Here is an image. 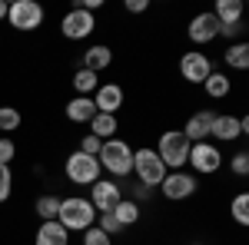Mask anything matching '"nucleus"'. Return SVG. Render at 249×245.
I'll use <instances>...</instances> for the list:
<instances>
[{
	"label": "nucleus",
	"instance_id": "6e6552de",
	"mask_svg": "<svg viewBox=\"0 0 249 245\" xmlns=\"http://www.w3.org/2000/svg\"><path fill=\"white\" fill-rule=\"evenodd\" d=\"M156 189L163 192V199H170V202H183V199L196 196V189H199V179H196L193 172H186V169L166 172V176H163V182H160Z\"/></svg>",
	"mask_w": 249,
	"mask_h": 245
},
{
	"label": "nucleus",
	"instance_id": "dca6fc26",
	"mask_svg": "<svg viewBox=\"0 0 249 245\" xmlns=\"http://www.w3.org/2000/svg\"><path fill=\"white\" fill-rule=\"evenodd\" d=\"M110 63H113V50H110L107 43H90V47L83 50V63H80V66L100 76L107 66H110Z\"/></svg>",
	"mask_w": 249,
	"mask_h": 245
},
{
	"label": "nucleus",
	"instance_id": "f257e3e1",
	"mask_svg": "<svg viewBox=\"0 0 249 245\" xmlns=\"http://www.w3.org/2000/svg\"><path fill=\"white\" fill-rule=\"evenodd\" d=\"M96 163H100V169L107 172L110 179H116V182H126V179L133 176V146H130L126 139L113 136V139H107V143L100 146V152H96Z\"/></svg>",
	"mask_w": 249,
	"mask_h": 245
},
{
	"label": "nucleus",
	"instance_id": "1a4fd4ad",
	"mask_svg": "<svg viewBox=\"0 0 249 245\" xmlns=\"http://www.w3.org/2000/svg\"><path fill=\"white\" fill-rule=\"evenodd\" d=\"M249 132V119L246 116H232V113H216L213 116V132H210V143H236Z\"/></svg>",
	"mask_w": 249,
	"mask_h": 245
},
{
	"label": "nucleus",
	"instance_id": "cd10ccee",
	"mask_svg": "<svg viewBox=\"0 0 249 245\" xmlns=\"http://www.w3.org/2000/svg\"><path fill=\"white\" fill-rule=\"evenodd\" d=\"M230 172L236 179H246L249 176V152L246 149H239L236 156H230Z\"/></svg>",
	"mask_w": 249,
	"mask_h": 245
},
{
	"label": "nucleus",
	"instance_id": "e433bc0d",
	"mask_svg": "<svg viewBox=\"0 0 249 245\" xmlns=\"http://www.w3.org/2000/svg\"><path fill=\"white\" fill-rule=\"evenodd\" d=\"M7 7H10V3H7V0H0V23H7Z\"/></svg>",
	"mask_w": 249,
	"mask_h": 245
},
{
	"label": "nucleus",
	"instance_id": "473e14b6",
	"mask_svg": "<svg viewBox=\"0 0 249 245\" xmlns=\"http://www.w3.org/2000/svg\"><path fill=\"white\" fill-rule=\"evenodd\" d=\"M100 146H103V143L96 139L93 132H83V136H80V146H77V149H80V152H87V156H96V152H100Z\"/></svg>",
	"mask_w": 249,
	"mask_h": 245
},
{
	"label": "nucleus",
	"instance_id": "bb28decb",
	"mask_svg": "<svg viewBox=\"0 0 249 245\" xmlns=\"http://www.w3.org/2000/svg\"><path fill=\"white\" fill-rule=\"evenodd\" d=\"M230 212H232V219H236L239 226H249V196L246 192H236V196H232Z\"/></svg>",
	"mask_w": 249,
	"mask_h": 245
},
{
	"label": "nucleus",
	"instance_id": "4468645a",
	"mask_svg": "<svg viewBox=\"0 0 249 245\" xmlns=\"http://www.w3.org/2000/svg\"><path fill=\"white\" fill-rule=\"evenodd\" d=\"M123 99H126L123 86H120V83H113V80H107V83H100V86H96L93 106H96V113H110V116H116L120 110H123Z\"/></svg>",
	"mask_w": 249,
	"mask_h": 245
},
{
	"label": "nucleus",
	"instance_id": "c85d7f7f",
	"mask_svg": "<svg viewBox=\"0 0 249 245\" xmlns=\"http://www.w3.org/2000/svg\"><path fill=\"white\" fill-rule=\"evenodd\" d=\"M96 229H100V232H107L110 239H116V235L123 232V226L113 219V212H100V215H96Z\"/></svg>",
	"mask_w": 249,
	"mask_h": 245
},
{
	"label": "nucleus",
	"instance_id": "72a5a7b5",
	"mask_svg": "<svg viewBox=\"0 0 249 245\" xmlns=\"http://www.w3.org/2000/svg\"><path fill=\"white\" fill-rule=\"evenodd\" d=\"M243 30H246L243 23H230V27H219V37H223V40H232V43H236V40L243 37Z\"/></svg>",
	"mask_w": 249,
	"mask_h": 245
},
{
	"label": "nucleus",
	"instance_id": "4c0bfd02",
	"mask_svg": "<svg viewBox=\"0 0 249 245\" xmlns=\"http://www.w3.org/2000/svg\"><path fill=\"white\" fill-rule=\"evenodd\" d=\"M190 245H206V242H190Z\"/></svg>",
	"mask_w": 249,
	"mask_h": 245
},
{
	"label": "nucleus",
	"instance_id": "2f4dec72",
	"mask_svg": "<svg viewBox=\"0 0 249 245\" xmlns=\"http://www.w3.org/2000/svg\"><path fill=\"white\" fill-rule=\"evenodd\" d=\"M17 159V143L10 136H0V166H10Z\"/></svg>",
	"mask_w": 249,
	"mask_h": 245
},
{
	"label": "nucleus",
	"instance_id": "7ed1b4c3",
	"mask_svg": "<svg viewBox=\"0 0 249 245\" xmlns=\"http://www.w3.org/2000/svg\"><path fill=\"white\" fill-rule=\"evenodd\" d=\"M190 139L183 136V130H166V132H160V139H156V156L163 159V166L170 172H179V169H186V159H190Z\"/></svg>",
	"mask_w": 249,
	"mask_h": 245
},
{
	"label": "nucleus",
	"instance_id": "20e7f679",
	"mask_svg": "<svg viewBox=\"0 0 249 245\" xmlns=\"http://www.w3.org/2000/svg\"><path fill=\"white\" fill-rule=\"evenodd\" d=\"M166 166H163V159L156 156L153 146H140V149H133V176L140 186L146 189H156L160 182H163V176H166Z\"/></svg>",
	"mask_w": 249,
	"mask_h": 245
},
{
	"label": "nucleus",
	"instance_id": "f03ea898",
	"mask_svg": "<svg viewBox=\"0 0 249 245\" xmlns=\"http://www.w3.org/2000/svg\"><path fill=\"white\" fill-rule=\"evenodd\" d=\"M57 222L70 235H80V232H87L90 226H96V209L87 196H67V199H60Z\"/></svg>",
	"mask_w": 249,
	"mask_h": 245
},
{
	"label": "nucleus",
	"instance_id": "c9c22d12",
	"mask_svg": "<svg viewBox=\"0 0 249 245\" xmlns=\"http://www.w3.org/2000/svg\"><path fill=\"white\" fill-rule=\"evenodd\" d=\"M150 192H153V189H146V186H140V182H136V186H133V196H126V199H133V202H143V199H150Z\"/></svg>",
	"mask_w": 249,
	"mask_h": 245
},
{
	"label": "nucleus",
	"instance_id": "9b49d317",
	"mask_svg": "<svg viewBox=\"0 0 249 245\" xmlns=\"http://www.w3.org/2000/svg\"><path fill=\"white\" fill-rule=\"evenodd\" d=\"M96 30V14H87V10H67L63 17H60V33L67 40H90Z\"/></svg>",
	"mask_w": 249,
	"mask_h": 245
},
{
	"label": "nucleus",
	"instance_id": "423d86ee",
	"mask_svg": "<svg viewBox=\"0 0 249 245\" xmlns=\"http://www.w3.org/2000/svg\"><path fill=\"white\" fill-rule=\"evenodd\" d=\"M223 163H226V156L223 149L216 146V143H193L190 146V159H186V166L193 169V176L199 179V176H216V172L223 169Z\"/></svg>",
	"mask_w": 249,
	"mask_h": 245
},
{
	"label": "nucleus",
	"instance_id": "412c9836",
	"mask_svg": "<svg viewBox=\"0 0 249 245\" xmlns=\"http://www.w3.org/2000/svg\"><path fill=\"white\" fill-rule=\"evenodd\" d=\"M113 219H116V222H120L123 229H130V226H136V222L143 219V206L123 196V199L116 202V209H113Z\"/></svg>",
	"mask_w": 249,
	"mask_h": 245
},
{
	"label": "nucleus",
	"instance_id": "f8f14e48",
	"mask_svg": "<svg viewBox=\"0 0 249 245\" xmlns=\"http://www.w3.org/2000/svg\"><path fill=\"white\" fill-rule=\"evenodd\" d=\"M186 37H190L193 50H203V47H210L213 40H219V20L213 17L210 10L196 14V17L190 20V27H186Z\"/></svg>",
	"mask_w": 249,
	"mask_h": 245
},
{
	"label": "nucleus",
	"instance_id": "aec40b11",
	"mask_svg": "<svg viewBox=\"0 0 249 245\" xmlns=\"http://www.w3.org/2000/svg\"><path fill=\"white\" fill-rule=\"evenodd\" d=\"M87 126H90V132H93L100 143H107V139H113L116 132H120V119H116V116H110V113H96Z\"/></svg>",
	"mask_w": 249,
	"mask_h": 245
},
{
	"label": "nucleus",
	"instance_id": "a211bd4d",
	"mask_svg": "<svg viewBox=\"0 0 249 245\" xmlns=\"http://www.w3.org/2000/svg\"><path fill=\"white\" fill-rule=\"evenodd\" d=\"M34 245H70V232L60 222H40L34 232Z\"/></svg>",
	"mask_w": 249,
	"mask_h": 245
},
{
	"label": "nucleus",
	"instance_id": "393cba45",
	"mask_svg": "<svg viewBox=\"0 0 249 245\" xmlns=\"http://www.w3.org/2000/svg\"><path fill=\"white\" fill-rule=\"evenodd\" d=\"M34 212H37V219H40V222H57L60 196H50V192H43L37 202H34Z\"/></svg>",
	"mask_w": 249,
	"mask_h": 245
},
{
	"label": "nucleus",
	"instance_id": "f3484780",
	"mask_svg": "<svg viewBox=\"0 0 249 245\" xmlns=\"http://www.w3.org/2000/svg\"><path fill=\"white\" fill-rule=\"evenodd\" d=\"M67 119L70 123H77V126H87L90 119L96 116V106H93V96H70V103H67Z\"/></svg>",
	"mask_w": 249,
	"mask_h": 245
},
{
	"label": "nucleus",
	"instance_id": "9d476101",
	"mask_svg": "<svg viewBox=\"0 0 249 245\" xmlns=\"http://www.w3.org/2000/svg\"><path fill=\"white\" fill-rule=\"evenodd\" d=\"M213 70H216V66H213L210 53H203V50H186V53L179 57V76H183L186 83H193V86H203Z\"/></svg>",
	"mask_w": 249,
	"mask_h": 245
},
{
	"label": "nucleus",
	"instance_id": "6ab92c4d",
	"mask_svg": "<svg viewBox=\"0 0 249 245\" xmlns=\"http://www.w3.org/2000/svg\"><path fill=\"white\" fill-rule=\"evenodd\" d=\"M210 14L219 20V27L243 23V0H216V7H213Z\"/></svg>",
	"mask_w": 249,
	"mask_h": 245
},
{
	"label": "nucleus",
	"instance_id": "a878e982",
	"mask_svg": "<svg viewBox=\"0 0 249 245\" xmlns=\"http://www.w3.org/2000/svg\"><path fill=\"white\" fill-rule=\"evenodd\" d=\"M20 123H23V113H20L17 106H0V136L17 132Z\"/></svg>",
	"mask_w": 249,
	"mask_h": 245
},
{
	"label": "nucleus",
	"instance_id": "4be33fe9",
	"mask_svg": "<svg viewBox=\"0 0 249 245\" xmlns=\"http://www.w3.org/2000/svg\"><path fill=\"white\" fill-rule=\"evenodd\" d=\"M223 63L230 66V70H249V43L246 40H236V43H230L226 47V53H223Z\"/></svg>",
	"mask_w": 249,
	"mask_h": 245
},
{
	"label": "nucleus",
	"instance_id": "f704fd0d",
	"mask_svg": "<svg viewBox=\"0 0 249 245\" xmlns=\"http://www.w3.org/2000/svg\"><path fill=\"white\" fill-rule=\"evenodd\" d=\"M123 7H126V14H143V10H150V0H126Z\"/></svg>",
	"mask_w": 249,
	"mask_h": 245
},
{
	"label": "nucleus",
	"instance_id": "b1692460",
	"mask_svg": "<svg viewBox=\"0 0 249 245\" xmlns=\"http://www.w3.org/2000/svg\"><path fill=\"white\" fill-rule=\"evenodd\" d=\"M70 86H73V93H77V96H93V93H96V86H100V76L80 66L77 73L70 76Z\"/></svg>",
	"mask_w": 249,
	"mask_h": 245
},
{
	"label": "nucleus",
	"instance_id": "c756f323",
	"mask_svg": "<svg viewBox=\"0 0 249 245\" xmlns=\"http://www.w3.org/2000/svg\"><path fill=\"white\" fill-rule=\"evenodd\" d=\"M80 245H113V239L107 232H100L96 226H90L87 232H80Z\"/></svg>",
	"mask_w": 249,
	"mask_h": 245
},
{
	"label": "nucleus",
	"instance_id": "5701e85b",
	"mask_svg": "<svg viewBox=\"0 0 249 245\" xmlns=\"http://www.w3.org/2000/svg\"><path fill=\"white\" fill-rule=\"evenodd\" d=\"M230 90H232L230 73H219V70H213V73L206 76V83H203V93L210 96V99H226Z\"/></svg>",
	"mask_w": 249,
	"mask_h": 245
},
{
	"label": "nucleus",
	"instance_id": "2eb2a0df",
	"mask_svg": "<svg viewBox=\"0 0 249 245\" xmlns=\"http://www.w3.org/2000/svg\"><path fill=\"white\" fill-rule=\"evenodd\" d=\"M213 110H196V113L186 119V126H183V136L190 139V143H206L213 132Z\"/></svg>",
	"mask_w": 249,
	"mask_h": 245
},
{
	"label": "nucleus",
	"instance_id": "7c9ffc66",
	"mask_svg": "<svg viewBox=\"0 0 249 245\" xmlns=\"http://www.w3.org/2000/svg\"><path fill=\"white\" fill-rule=\"evenodd\" d=\"M10 196H14V172H10V166H0V206Z\"/></svg>",
	"mask_w": 249,
	"mask_h": 245
},
{
	"label": "nucleus",
	"instance_id": "ddd939ff",
	"mask_svg": "<svg viewBox=\"0 0 249 245\" xmlns=\"http://www.w3.org/2000/svg\"><path fill=\"white\" fill-rule=\"evenodd\" d=\"M90 202H93L96 215L100 212H113L116 202L123 199V186L116 182V179H96L93 186H90V196H87Z\"/></svg>",
	"mask_w": 249,
	"mask_h": 245
},
{
	"label": "nucleus",
	"instance_id": "39448f33",
	"mask_svg": "<svg viewBox=\"0 0 249 245\" xmlns=\"http://www.w3.org/2000/svg\"><path fill=\"white\" fill-rule=\"evenodd\" d=\"M63 176L73 182V186H93L96 179H103V169H100V163H96V156H87V152L73 149L67 156V163H63Z\"/></svg>",
	"mask_w": 249,
	"mask_h": 245
},
{
	"label": "nucleus",
	"instance_id": "0eeeda50",
	"mask_svg": "<svg viewBox=\"0 0 249 245\" xmlns=\"http://www.w3.org/2000/svg\"><path fill=\"white\" fill-rule=\"evenodd\" d=\"M43 20H47V10L40 7L37 0H14L7 7V23L14 30H20V33H30V30L43 27Z\"/></svg>",
	"mask_w": 249,
	"mask_h": 245
}]
</instances>
